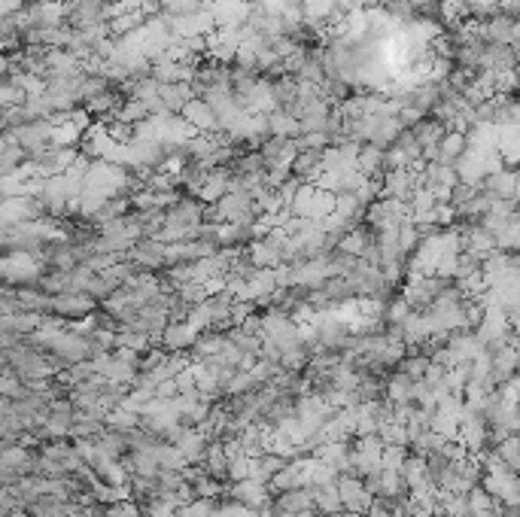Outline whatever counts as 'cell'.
I'll list each match as a JSON object with an SVG mask.
<instances>
[{
    "mask_svg": "<svg viewBox=\"0 0 520 517\" xmlns=\"http://www.w3.org/2000/svg\"><path fill=\"white\" fill-rule=\"evenodd\" d=\"M186 119L195 122V125H213V107L211 104H201V101H192L186 107Z\"/></svg>",
    "mask_w": 520,
    "mask_h": 517,
    "instance_id": "1",
    "label": "cell"
}]
</instances>
